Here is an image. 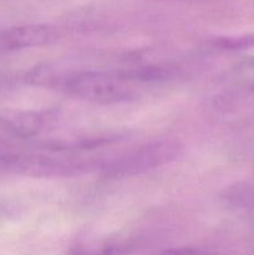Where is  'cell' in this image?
<instances>
[{"label":"cell","mask_w":254,"mask_h":255,"mask_svg":"<svg viewBox=\"0 0 254 255\" xmlns=\"http://www.w3.org/2000/svg\"><path fill=\"white\" fill-rule=\"evenodd\" d=\"M30 84L56 87L64 94L96 105H119L137 97L133 84L117 71L74 70L59 71L50 67H36L26 75Z\"/></svg>","instance_id":"6da1fadb"},{"label":"cell","mask_w":254,"mask_h":255,"mask_svg":"<svg viewBox=\"0 0 254 255\" xmlns=\"http://www.w3.org/2000/svg\"><path fill=\"white\" fill-rule=\"evenodd\" d=\"M183 151L184 146L178 138L153 139L115 156H106L99 174L109 179L139 176L177 161Z\"/></svg>","instance_id":"7a4b0ae2"},{"label":"cell","mask_w":254,"mask_h":255,"mask_svg":"<svg viewBox=\"0 0 254 255\" xmlns=\"http://www.w3.org/2000/svg\"><path fill=\"white\" fill-rule=\"evenodd\" d=\"M56 39V30L47 25H21L0 29V56L45 46Z\"/></svg>","instance_id":"3957f363"},{"label":"cell","mask_w":254,"mask_h":255,"mask_svg":"<svg viewBox=\"0 0 254 255\" xmlns=\"http://www.w3.org/2000/svg\"><path fill=\"white\" fill-rule=\"evenodd\" d=\"M136 248V242L126 237L82 241L71 247L69 255H129Z\"/></svg>","instance_id":"277c9868"},{"label":"cell","mask_w":254,"mask_h":255,"mask_svg":"<svg viewBox=\"0 0 254 255\" xmlns=\"http://www.w3.org/2000/svg\"><path fill=\"white\" fill-rule=\"evenodd\" d=\"M222 198L227 206L254 228V187L234 183L224 189Z\"/></svg>","instance_id":"5b68a950"},{"label":"cell","mask_w":254,"mask_h":255,"mask_svg":"<svg viewBox=\"0 0 254 255\" xmlns=\"http://www.w3.org/2000/svg\"><path fill=\"white\" fill-rule=\"evenodd\" d=\"M178 67L169 64L147 65L119 70V74L131 84H157L173 80L178 75Z\"/></svg>","instance_id":"8992f818"},{"label":"cell","mask_w":254,"mask_h":255,"mask_svg":"<svg viewBox=\"0 0 254 255\" xmlns=\"http://www.w3.org/2000/svg\"><path fill=\"white\" fill-rule=\"evenodd\" d=\"M234 80L246 91L254 94V56H247L236 62L232 69Z\"/></svg>","instance_id":"52a82bcc"},{"label":"cell","mask_w":254,"mask_h":255,"mask_svg":"<svg viewBox=\"0 0 254 255\" xmlns=\"http://www.w3.org/2000/svg\"><path fill=\"white\" fill-rule=\"evenodd\" d=\"M209 44L213 49L223 50V51H236V50L249 49V47H254V34L218 37V39L212 40Z\"/></svg>","instance_id":"ba28073f"},{"label":"cell","mask_w":254,"mask_h":255,"mask_svg":"<svg viewBox=\"0 0 254 255\" xmlns=\"http://www.w3.org/2000/svg\"><path fill=\"white\" fill-rule=\"evenodd\" d=\"M158 255H212L208 252L202 251L198 248H191V247H181V248H171L163 251Z\"/></svg>","instance_id":"9c48e42d"}]
</instances>
